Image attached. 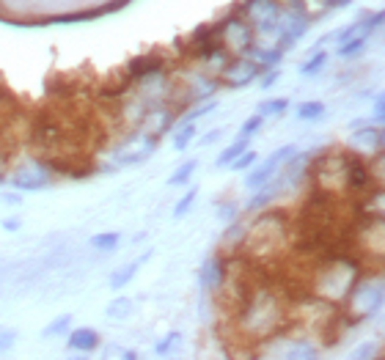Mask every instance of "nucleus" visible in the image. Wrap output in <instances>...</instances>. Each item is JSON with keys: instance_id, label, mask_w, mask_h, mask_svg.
<instances>
[{"instance_id": "f257e3e1", "label": "nucleus", "mask_w": 385, "mask_h": 360, "mask_svg": "<svg viewBox=\"0 0 385 360\" xmlns=\"http://www.w3.org/2000/svg\"><path fill=\"white\" fill-rule=\"evenodd\" d=\"M383 306V281L380 278H360L350 294H347V313L341 316L344 328L350 325H360L366 319H372L377 311Z\"/></svg>"}, {"instance_id": "f03ea898", "label": "nucleus", "mask_w": 385, "mask_h": 360, "mask_svg": "<svg viewBox=\"0 0 385 360\" xmlns=\"http://www.w3.org/2000/svg\"><path fill=\"white\" fill-rule=\"evenodd\" d=\"M218 25H220L223 47L231 52L245 55V50L256 42V30L251 28V23H248L242 14H231V17H226L223 23H218Z\"/></svg>"}, {"instance_id": "7ed1b4c3", "label": "nucleus", "mask_w": 385, "mask_h": 360, "mask_svg": "<svg viewBox=\"0 0 385 360\" xmlns=\"http://www.w3.org/2000/svg\"><path fill=\"white\" fill-rule=\"evenodd\" d=\"M242 17L251 23L254 30L267 36V33L276 28L278 17H281V3H278V0H245Z\"/></svg>"}, {"instance_id": "20e7f679", "label": "nucleus", "mask_w": 385, "mask_h": 360, "mask_svg": "<svg viewBox=\"0 0 385 360\" xmlns=\"http://www.w3.org/2000/svg\"><path fill=\"white\" fill-rule=\"evenodd\" d=\"M8 179H11V184H14L17 190H45V187H50L52 174H50V168H47V162H42V160H28L23 165H17V171H14Z\"/></svg>"}, {"instance_id": "39448f33", "label": "nucleus", "mask_w": 385, "mask_h": 360, "mask_svg": "<svg viewBox=\"0 0 385 360\" xmlns=\"http://www.w3.org/2000/svg\"><path fill=\"white\" fill-rule=\"evenodd\" d=\"M157 140L160 138H154L149 132L132 135V138H127L124 146L116 149V162L119 165H141V162H146L154 155V149H157Z\"/></svg>"}, {"instance_id": "423d86ee", "label": "nucleus", "mask_w": 385, "mask_h": 360, "mask_svg": "<svg viewBox=\"0 0 385 360\" xmlns=\"http://www.w3.org/2000/svg\"><path fill=\"white\" fill-rule=\"evenodd\" d=\"M292 157H295V146H281V149H276V152L267 157L259 168H254V171L248 174L245 184H248L251 190H256V187H261V184H267V181L278 174V168H283V162H286V160H292Z\"/></svg>"}, {"instance_id": "0eeeda50", "label": "nucleus", "mask_w": 385, "mask_h": 360, "mask_svg": "<svg viewBox=\"0 0 385 360\" xmlns=\"http://www.w3.org/2000/svg\"><path fill=\"white\" fill-rule=\"evenodd\" d=\"M261 72H264L261 64H256V61L248 58V55H239V58H231L229 64H226L223 78L229 80V85H234V88H242V85H248L251 80L261 78Z\"/></svg>"}, {"instance_id": "6e6552de", "label": "nucleus", "mask_w": 385, "mask_h": 360, "mask_svg": "<svg viewBox=\"0 0 385 360\" xmlns=\"http://www.w3.org/2000/svg\"><path fill=\"white\" fill-rule=\"evenodd\" d=\"M223 47V39H220V25H201L193 30L190 36V55L206 61L215 50Z\"/></svg>"}, {"instance_id": "1a4fd4ad", "label": "nucleus", "mask_w": 385, "mask_h": 360, "mask_svg": "<svg viewBox=\"0 0 385 360\" xmlns=\"http://www.w3.org/2000/svg\"><path fill=\"white\" fill-rule=\"evenodd\" d=\"M162 58L160 55H141V58H132L127 64V78L132 83H141L143 78H149V75H157V72H162Z\"/></svg>"}, {"instance_id": "9d476101", "label": "nucleus", "mask_w": 385, "mask_h": 360, "mask_svg": "<svg viewBox=\"0 0 385 360\" xmlns=\"http://www.w3.org/2000/svg\"><path fill=\"white\" fill-rule=\"evenodd\" d=\"M353 143L360 146V149H369V152L383 155L385 138H383V129H380V124H369V127L353 129Z\"/></svg>"}, {"instance_id": "9b49d317", "label": "nucleus", "mask_w": 385, "mask_h": 360, "mask_svg": "<svg viewBox=\"0 0 385 360\" xmlns=\"http://www.w3.org/2000/svg\"><path fill=\"white\" fill-rule=\"evenodd\" d=\"M223 278H226V261L220 256L206 258L204 270H201V286H204V292H218Z\"/></svg>"}, {"instance_id": "f8f14e48", "label": "nucleus", "mask_w": 385, "mask_h": 360, "mask_svg": "<svg viewBox=\"0 0 385 360\" xmlns=\"http://www.w3.org/2000/svg\"><path fill=\"white\" fill-rule=\"evenodd\" d=\"M66 347L75 349V352H91V349L100 347V333L91 330V328H77L66 338Z\"/></svg>"}, {"instance_id": "ddd939ff", "label": "nucleus", "mask_w": 385, "mask_h": 360, "mask_svg": "<svg viewBox=\"0 0 385 360\" xmlns=\"http://www.w3.org/2000/svg\"><path fill=\"white\" fill-rule=\"evenodd\" d=\"M149 256H152V251H146L143 256H138L135 261H129V264H124V267H119V270L110 275V286H113V289H122V286H127V283L135 278V272L141 270V264H143V261H149Z\"/></svg>"}, {"instance_id": "4468645a", "label": "nucleus", "mask_w": 385, "mask_h": 360, "mask_svg": "<svg viewBox=\"0 0 385 360\" xmlns=\"http://www.w3.org/2000/svg\"><path fill=\"white\" fill-rule=\"evenodd\" d=\"M248 149H251V138H237L229 149H223V152H220V157H218V162H215V165H218V168H226L234 157H239L242 152H248Z\"/></svg>"}, {"instance_id": "2eb2a0df", "label": "nucleus", "mask_w": 385, "mask_h": 360, "mask_svg": "<svg viewBox=\"0 0 385 360\" xmlns=\"http://www.w3.org/2000/svg\"><path fill=\"white\" fill-rule=\"evenodd\" d=\"M369 36H372V33H358V36L341 42V44H338V55H341V58H355V55H360L363 47L369 44Z\"/></svg>"}, {"instance_id": "dca6fc26", "label": "nucleus", "mask_w": 385, "mask_h": 360, "mask_svg": "<svg viewBox=\"0 0 385 360\" xmlns=\"http://www.w3.org/2000/svg\"><path fill=\"white\" fill-rule=\"evenodd\" d=\"M283 358H292V360H311V358H319V349L311 347L308 341H295L286 352H281Z\"/></svg>"}, {"instance_id": "f3484780", "label": "nucleus", "mask_w": 385, "mask_h": 360, "mask_svg": "<svg viewBox=\"0 0 385 360\" xmlns=\"http://www.w3.org/2000/svg\"><path fill=\"white\" fill-rule=\"evenodd\" d=\"M196 135H199V127H196V121H190V124H182L177 132H174V149L177 152H184L193 140H196Z\"/></svg>"}, {"instance_id": "a211bd4d", "label": "nucleus", "mask_w": 385, "mask_h": 360, "mask_svg": "<svg viewBox=\"0 0 385 360\" xmlns=\"http://www.w3.org/2000/svg\"><path fill=\"white\" fill-rule=\"evenodd\" d=\"M132 311H135V303H132L129 297H116V300L107 306L105 313H107L110 319H127Z\"/></svg>"}, {"instance_id": "6ab92c4d", "label": "nucleus", "mask_w": 385, "mask_h": 360, "mask_svg": "<svg viewBox=\"0 0 385 360\" xmlns=\"http://www.w3.org/2000/svg\"><path fill=\"white\" fill-rule=\"evenodd\" d=\"M286 110H289V100H283V97H278V100H267V102H259V107H256V113L261 119H267V116H281Z\"/></svg>"}, {"instance_id": "aec40b11", "label": "nucleus", "mask_w": 385, "mask_h": 360, "mask_svg": "<svg viewBox=\"0 0 385 360\" xmlns=\"http://www.w3.org/2000/svg\"><path fill=\"white\" fill-rule=\"evenodd\" d=\"M196 168H199V160H187V162H182L179 171H177V174H171L168 184H174V187H177V184H184V181L196 174Z\"/></svg>"}, {"instance_id": "412c9836", "label": "nucleus", "mask_w": 385, "mask_h": 360, "mask_svg": "<svg viewBox=\"0 0 385 360\" xmlns=\"http://www.w3.org/2000/svg\"><path fill=\"white\" fill-rule=\"evenodd\" d=\"M325 64H328V52H314L308 61L300 64V72H303V75H316Z\"/></svg>"}, {"instance_id": "4be33fe9", "label": "nucleus", "mask_w": 385, "mask_h": 360, "mask_svg": "<svg viewBox=\"0 0 385 360\" xmlns=\"http://www.w3.org/2000/svg\"><path fill=\"white\" fill-rule=\"evenodd\" d=\"M119 234L116 232H107V234H97V236H91V245L94 248H100V251H113L116 245H119Z\"/></svg>"}, {"instance_id": "5701e85b", "label": "nucleus", "mask_w": 385, "mask_h": 360, "mask_svg": "<svg viewBox=\"0 0 385 360\" xmlns=\"http://www.w3.org/2000/svg\"><path fill=\"white\" fill-rule=\"evenodd\" d=\"M69 325H72V316H69V313H64V316H58V319L52 322L50 328H45V335H47V338H55V335L69 333Z\"/></svg>"}, {"instance_id": "b1692460", "label": "nucleus", "mask_w": 385, "mask_h": 360, "mask_svg": "<svg viewBox=\"0 0 385 360\" xmlns=\"http://www.w3.org/2000/svg\"><path fill=\"white\" fill-rule=\"evenodd\" d=\"M300 119H322L325 116V102H303L297 107Z\"/></svg>"}, {"instance_id": "393cba45", "label": "nucleus", "mask_w": 385, "mask_h": 360, "mask_svg": "<svg viewBox=\"0 0 385 360\" xmlns=\"http://www.w3.org/2000/svg\"><path fill=\"white\" fill-rule=\"evenodd\" d=\"M179 341H182V333H168L165 338H160V344L154 347V352H157V355H168V352H174V349L179 347Z\"/></svg>"}, {"instance_id": "a878e982", "label": "nucleus", "mask_w": 385, "mask_h": 360, "mask_svg": "<svg viewBox=\"0 0 385 360\" xmlns=\"http://www.w3.org/2000/svg\"><path fill=\"white\" fill-rule=\"evenodd\" d=\"M196 198H199V190H196V187H190V190L184 193V198L174 206V217H184V215H187V209L196 204Z\"/></svg>"}, {"instance_id": "bb28decb", "label": "nucleus", "mask_w": 385, "mask_h": 360, "mask_svg": "<svg viewBox=\"0 0 385 360\" xmlns=\"http://www.w3.org/2000/svg\"><path fill=\"white\" fill-rule=\"evenodd\" d=\"M254 162H256V152L248 149V152H242L239 157H234L229 165H231V171H248Z\"/></svg>"}, {"instance_id": "cd10ccee", "label": "nucleus", "mask_w": 385, "mask_h": 360, "mask_svg": "<svg viewBox=\"0 0 385 360\" xmlns=\"http://www.w3.org/2000/svg\"><path fill=\"white\" fill-rule=\"evenodd\" d=\"M212 110H218V102H204L199 104V107H193L187 116H184V124H190V121H196V119H201L206 113H212Z\"/></svg>"}, {"instance_id": "c85d7f7f", "label": "nucleus", "mask_w": 385, "mask_h": 360, "mask_svg": "<svg viewBox=\"0 0 385 360\" xmlns=\"http://www.w3.org/2000/svg\"><path fill=\"white\" fill-rule=\"evenodd\" d=\"M261 124H264V119H261L259 113H254V116H251V119L242 124V129H239V138H251L254 132H259V129H261Z\"/></svg>"}, {"instance_id": "c756f323", "label": "nucleus", "mask_w": 385, "mask_h": 360, "mask_svg": "<svg viewBox=\"0 0 385 360\" xmlns=\"http://www.w3.org/2000/svg\"><path fill=\"white\" fill-rule=\"evenodd\" d=\"M17 341V330H11V328H0V352H6V349H11V344Z\"/></svg>"}, {"instance_id": "7c9ffc66", "label": "nucleus", "mask_w": 385, "mask_h": 360, "mask_svg": "<svg viewBox=\"0 0 385 360\" xmlns=\"http://www.w3.org/2000/svg\"><path fill=\"white\" fill-rule=\"evenodd\" d=\"M276 80H278V72H267V75L261 72V83H259V85H261V88H273Z\"/></svg>"}, {"instance_id": "2f4dec72", "label": "nucleus", "mask_w": 385, "mask_h": 360, "mask_svg": "<svg viewBox=\"0 0 385 360\" xmlns=\"http://www.w3.org/2000/svg\"><path fill=\"white\" fill-rule=\"evenodd\" d=\"M220 135H223V129H212V132H206V135L201 138V140H199V143H201V146H209V143H215Z\"/></svg>"}, {"instance_id": "473e14b6", "label": "nucleus", "mask_w": 385, "mask_h": 360, "mask_svg": "<svg viewBox=\"0 0 385 360\" xmlns=\"http://www.w3.org/2000/svg\"><path fill=\"white\" fill-rule=\"evenodd\" d=\"M383 116H385L383 97H377V102H374V121H377V124H383Z\"/></svg>"}, {"instance_id": "72a5a7b5", "label": "nucleus", "mask_w": 385, "mask_h": 360, "mask_svg": "<svg viewBox=\"0 0 385 360\" xmlns=\"http://www.w3.org/2000/svg\"><path fill=\"white\" fill-rule=\"evenodd\" d=\"M374 355H377V352H374L372 344H369V347H360L358 352H355V358H374Z\"/></svg>"}, {"instance_id": "f704fd0d", "label": "nucleus", "mask_w": 385, "mask_h": 360, "mask_svg": "<svg viewBox=\"0 0 385 360\" xmlns=\"http://www.w3.org/2000/svg\"><path fill=\"white\" fill-rule=\"evenodd\" d=\"M20 226H23V223H20L17 217H8V220H3V229H6V232H17Z\"/></svg>"}, {"instance_id": "c9c22d12", "label": "nucleus", "mask_w": 385, "mask_h": 360, "mask_svg": "<svg viewBox=\"0 0 385 360\" xmlns=\"http://www.w3.org/2000/svg\"><path fill=\"white\" fill-rule=\"evenodd\" d=\"M0 198H3V201H6V204H11V206H20V196H14V193H3V196H0Z\"/></svg>"}, {"instance_id": "e433bc0d", "label": "nucleus", "mask_w": 385, "mask_h": 360, "mask_svg": "<svg viewBox=\"0 0 385 360\" xmlns=\"http://www.w3.org/2000/svg\"><path fill=\"white\" fill-rule=\"evenodd\" d=\"M234 212H237V204H223V212H220V215L229 220V217H234Z\"/></svg>"}, {"instance_id": "4c0bfd02", "label": "nucleus", "mask_w": 385, "mask_h": 360, "mask_svg": "<svg viewBox=\"0 0 385 360\" xmlns=\"http://www.w3.org/2000/svg\"><path fill=\"white\" fill-rule=\"evenodd\" d=\"M322 3H325L328 8H341V6H347L350 0H322Z\"/></svg>"}, {"instance_id": "58836bf2", "label": "nucleus", "mask_w": 385, "mask_h": 360, "mask_svg": "<svg viewBox=\"0 0 385 360\" xmlns=\"http://www.w3.org/2000/svg\"><path fill=\"white\" fill-rule=\"evenodd\" d=\"M124 358H127V360L138 358V352H135V349H127V352H124Z\"/></svg>"}]
</instances>
